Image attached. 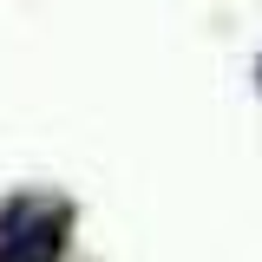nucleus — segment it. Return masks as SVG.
Returning <instances> with one entry per match:
<instances>
[{"instance_id": "nucleus-1", "label": "nucleus", "mask_w": 262, "mask_h": 262, "mask_svg": "<svg viewBox=\"0 0 262 262\" xmlns=\"http://www.w3.org/2000/svg\"><path fill=\"white\" fill-rule=\"evenodd\" d=\"M59 249H66V210L59 203H13L7 210L0 262H59Z\"/></svg>"}]
</instances>
